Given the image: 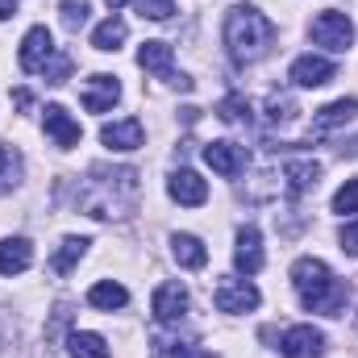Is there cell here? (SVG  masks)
Returning <instances> with one entry per match:
<instances>
[{
  "label": "cell",
  "mask_w": 358,
  "mask_h": 358,
  "mask_svg": "<svg viewBox=\"0 0 358 358\" xmlns=\"http://www.w3.org/2000/svg\"><path fill=\"white\" fill-rule=\"evenodd\" d=\"M292 287H296L300 304L308 313H321V317H342L350 304V287L342 279H334V271L321 259H296L292 263Z\"/></svg>",
  "instance_id": "2"
},
{
  "label": "cell",
  "mask_w": 358,
  "mask_h": 358,
  "mask_svg": "<svg viewBox=\"0 0 358 358\" xmlns=\"http://www.w3.org/2000/svg\"><path fill=\"white\" fill-rule=\"evenodd\" d=\"M13 100H17V108H29V104H34V96H29L25 88H17V92H13Z\"/></svg>",
  "instance_id": "35"
},
{
  "label": "cell",
  "mask_w": 358,
  "mask_h": 358,
  "mask_svg": "<svg viewBox=\"0 0 358 358\" xmlns=\"http://www.w3.org/2000/svg\"><path fill=\"white\" fill-rule=\"evenodd\" d=\"M142 183L134 167H92L88 176L76 183V208L96 221H121L138 208Z\"/></svg>",
  "instance_id": "1"
},
{
  "label": "cell",
  "mask_w": 358,
  "mask_h": 358,
  "mask_svg": "<svg viewBox=\"0 0 358 358\" xmlns=\"http://www.w3.org/2000/svg\"><path fill=\"white\" fill-rule=\"evenodd\" d=\"M138 67L150 71V76H159V80H167V84L179 88V92L196 88V80H187L183 71H176V50H171L167 42H142V50H138Z\"/></svg>",
  "instance_id": "4"
},
{
  "label": "cell",
  "mask_w": 358,
  "mask_h": 358,
  "mask_svg": "<svg viewBox=\"0 0 358 358\" xmlns=\"http://www.w3.org/2000/svg\"><path fill=\"white\" fill-rule=\"evenodd\" d=\"M13 13H17V0H0V21L13 17Z\"/></svg>",
  "instance_id": "36"
},
{
  "label": "cell",
  "mask_w": 358,
  "mask_h": 358,
  "mask_svg": "<svg viewBox=\"0 0 358 358\" xmlns=\"http://www.w3.org/2000/svg\"><path fill=\"white\" fill-rule=\"evenodd\" d=\"M167 192H171V200H176V204H187V208H196V204H204V200H208V183L196 176V171H187V167L171 171Z\"/></svg>",
  "instance_id": "14"
},
{
  "label": "cell",
  "mask_w": 358,
  "mask_h": 358,
  "mask_svg": "<svg viewBox=\"0 0 358 358\" xmlns=\"http://www.w3.org/2000/svg\"><path fill=\"white\" fill-rule=\"evenodd\" d=\"M55 55H59V50H55L50 29H46V25H34V29L21 38V55H17V59H21V71L34 76V71H46V63H50Z\"/></svg>",
  "instance_id": "9"
},
{
  "label": "cell",
  "mask_w": 358,
  "mask_h": 358,
  "mask_svg": "<svg viewBox=\"0 0 358 358\" xmlns=\"http://www.w3.org/2000/svg\"><path fill=\"white\" fill-rule=\"evenodd\" d=\"M171 255H176L179 267H187V271H200L204 263H208L204 242H200V238H192V234H176V238H171Z\"/></svg>",
  "instance_id": "20"
},
{
  "label": "cell",
  "mask_w": 358,
  "mask_h": 358,
  "mask_svg": "<svg viewBox=\"0 0 358 358\" xmlns=\"http://www.w3.org/2000/svg\"><path fill=\"white\" fill-rule=\"evenodd\" d=\"M225 46H229L234 63H242V67L267 59L271 46H275V25H271V17H263L255 4H234V8L225 13Z\"/></svg>",
  "instance_id": "3"
},
{
  "label": "cell",
  "mask_w": 358,
  "mask_h": 358,
  "mask_svg": "<svg viewBox=\"0 0 358 358\" xmlns=\"http://www.w3.org/2000/svg\"><path fill=\"white\" fill-rule=\"evenodd\" d=\"M334 76H338V67L329 59H321V55H300L292 63V84L296 88H325Z\"/></svg>",
  "instance_id": "12"
},
{
  "label": "cell",
  "mask_w": 358,
  "mask_h": 358,
  "mask_svg": "<svg viewBox=\"0 0 358 358\" xmlns=\"http://www.w3.org/2000/svg\"><path fill=\"white\" fill-rule=\"evenodd\" d=\"M338 242H342V250H346V255H358V221H350V225H342Z\"/></svg>",
  "instance_id": "33"
},
{
  "label": "cell",
  "mask_w": 358,
  "mask_h": 358,
  "mask_svg": "<svg viewBox=\"0 0 358 358\" xmlns=\"http://www.w3.org/2000/svg\"><path fill=\"white\" fill-rule=\"evenodd\" d=\"M121 4H129V0H108V8H121Z\"/></svg>",
  "instance_id": "37"
},
{
  "label": "cell",
  "mask_w": 358,
  "mask_h": 358,
  "mask_svg": "<svg viewBox=\"0 0 358 358\" xmlns=\"http://www.w3.org/2000/svg\"><path fill=\"white\" fill-rule=\"evenodd\" d=\"M134 4H138V13L150 17V21H167V17L176 13V0H134Z\"/></svg>",
  "instance_id": "29"
},
{
  "label": "cell",
  "mask_w": 358,
  "mask_h": 358,
  "mask_svg": "<svg viewBox=\"0 0 358 358\" xmlns=\"http://www.w3.org/2000/svg\"><path fill=\"white\" fill-rule=\"evenodd\" d=\"M279 192L287 196V200H296V196H304V192H313L317 187V179H321V163L317 159H287L279 171Z\"/></svg>",
  "instance_id": "7"
},
{
  "label": "cell",
  "mask_w": 358,
  "mask_h": 358,
  "mask_svg": "<svg viewBox=\"0 0 358 358\" xmlns=\"http://www.w3.org/2000/svg\"><path fill=\"white\" fill-rule=\"evenodd\" d=\"M71 321V304L63 300L59 308H55V317H50V325H46V342H59V334H63V325Z\"/></svg>",
  "instance_id": "32"
},
{
  "label": "cell",
  "mask_w": 358,
  "mask_h": 358,
  "mask_svg": "<svg viewBox=\"0 0 358 358\" xmlns=\"http://www.w3.org/2000/svg\"><path fill=\"white\" fill-rule=\"evenodd\" d=\"M296 113H300V108H296V100H292L287 92H271L267 96V121L271 125H292Z\"/></svg>",
  "instance_id": "27"
},
{
  "label": "cell",
  "mask_w": 358,
  "mask_h": 358,
  "mask_svg": "<svg viewBox=\"0 0 358 358\" xmlns=\"http://www.w3.org/2000/svg\"><path fill=\"white\" fill-rule=\"evenodd\" d=\"M283 358H321L325 355V334L313 329V325H292L279 342Z\"/></svg>",
  "instance_id": "11"
},
{
  "label": "cell",
  "mask_w": 358,
  "mask_h": 358,
  "mask_svg": "<svg viewBox=\"0 0 358 358\" xmlns=\"http://www.w3.org/2000/svg\"><path fill=\"white\" fill-rule=\"evenodd\" d=\"M150 313H155V321L159 325H179L183 317H187V287L183 283H159L155 287V300H150Z\"/></svg>",
  "instance_id": "8"
},
{
  "label": "cell",
  "mask_w": 358,
  "mask_h": 358,
  "mask_svg": "<svg viewBox=\"0 0 358 358\" xmlns=\"http://www.w3.org/2000/svg\"><path fill=\"white\" fill-rule=\"evenodd\" d=\"M100 142L108 146V150H138L142 146V121L138 117H125V121H108L104 129H100Z\"/></svg>",
  "instance_id": "16"
},
{
  "label": "cell",
  "mask_w": 358,
  "mask_h": 358,
  "mask_svg": "<svg viewBox=\"0 0 358 358\" xmlns=\"http://www.w3.org/2000/svg\"><path fill=\"white\" fill-rule=\"evenodd\" d=\"M88 246H92L88 238H63L59 255L50 259V275H59V279H63V275H71V267H76V263L88 255Z\"/></svg>",
  "instance_id": "22"
},
{
  "label": "cell",
  "mask_w": 358,
  "mask_h": 358,
  "mask_svg": "<svg viewBox=\"0 0 358 358\" xmlns=\"http://www.w3.org/2000/svg\"><path fill=\"white\" fill-rule=\"evenodd\" d=\"M84 21H88V0H63V25L80 29Z\"/></svg>",
  "instance_id": "31"
},
{
  "label": "cell",
  "mask_w": 358,
  "mask_h": 358,
  "mask_svg": "<svg viewBox=\"0 0 358 358\" xmlns=\"http://www.w3.org/2000/svg\"><path fill=\"white\" fill-rule=\"evenodd\" d=\"M176 358H213V355H208V350H200L196 342H187V346H183V350H179Z\"/></svg>",
  "instance_id": "34"
},
{
  "label": "cell",
  "mask_w": 358,
  "mask_h": 358,
  "mask_svg": "<svg viewBox=\"0 0 358 358\" xmlns=\"http://www.w3.org/2000/svg\"><path fill=\"white\" fill-rule=\"evenodd\" d=\"M259 287L250 283V279H234V275H225L217 287H213V304H217V313H250V308H259Z\"/></svg>",
  "instance_id": "6"
},
{
  "label": "cell",
  "mask_w": 358,
  "mask_h": 358,
  "mask_svg": "<svg viewBox=\"0 0 358 358\" xmlns=\"http://www.w3.org/2000/svg\"><path fill=\"white\" fill-rule=\"evenodd\" d=\"M204 163H208L217 176L234 179V176L246 171L250 155H246V146H238V142H208V146H204Z\"/></svg>",
  "instance_id": "10"
},
{
  "label": "cell",
  "mask_w": 358,
  "mask_h": 358,
  "mask_svg": "<svg viewBox=\"0 0 358 358\" xmlns=\"http://www.w3.org/2000/svg\"><path fill=\"white\" fill-rule=\"evenodd\" d=\"M67 350H71V358H108V342H104L100 334L76 329V334L67 338Z\"/></svg>",
  "instance_id": "25"
},
{
  "label": "cell",
  "mask_w": 358,
  "mask_h": 358,
  "mask_svg": "<svg viewBox=\"0 0 358 358\" xmlns=\"http://www.w3.org/2000/svg\"><path fill=\"white\" fill-rule=\"evenodd\" d=\"M42 121H46V134L55 138V146H63V150L80 146V121H71V113L63 104H46Z\"/></svg>",
  "instance_id": "15"
},
{
  "label": "cell",
  "mask_w": 358,
  "mask_h": 358,
  "mask_svg": "<svg viewBox=\"0 0 358 358\" xmlns=\"http://www.w3.org/2000/svg\"><path fill=\"white\" fill-rule=\"evenodd\" d=\"M29 263H34L29 238H4L0 242V275H21V271H29Z\"/></svg>",
  "instance_id": "19"
},
{
  "label": "cell",
  "mask_w": 358,
  "mask_h": 358,
  "mask_svg": "<svg viewBox=\"0 0 358 358\" xmlns=\"http://www.w3.org/2000/svg\"><path fill=\"white\" fill-rule=\"evenodd\" d=\"M125 38H129V25H125L121 17H108V21H100V25L92 29V46L104 50V55H108V50H121Z\"/></svg>",
  "instance_id": "21"
},
{
  "label": "cell",
  "mask_w": 358,
  "mask_h": 358,
  "mask_svg": "<svg viewBox=\"0 0 358 358\" xmlns=\"http://www.w3.org/2000/svg\"><path fill=\"white\" fill-rule=\"evenodd\" d=\"M25 176V163H21V150L17 146H8V142H0V196L4 192H13L17 183Z\"/></svg>",
  "instance_id": "23"
},
{
  "label": "cell",
  "mask_w": 358,
  "mask_h": 358,
  "mask_svg": "<svg viewBox=\"0 0 358 358\" xmlns=\"http://www.w3.org/2000/svg\"><path fill=\"white\" fill-rule=\"evenodd\" d=\"M117 100H121L117 76H92L88 84H84V108H88V113H108Z\"/></svg>",
  "instance_id": "17"
},
{
  "label": "cell",
  "mask_w": 358,
  "mask_h": 358,
  "mask_svg": "<svg viewBox=\"0 0 358 358\" xmlns=\"http://www.w3.org/2000/svg\"><path fill=\"white\" fill-rule=\"evenodd\" d=\"M234 263L242 275H259L263 271V238H259V229L255 225H242L238 229V246H234Z\"/></svg>",
  "instance_id": "13"
},
{
  "label": "cell",
  "mask_w": 358,
  "mask_h": 358,
  "mask_svg": "<svg viewBox=\"0 0 358 358\" xmlns=\"http://www.w3.org/2000/svg\"><path fill=\"white\" fill-rule=\"evenodd\" d=\"M308 34H313V42H317V46H325V50H334V55H346V50H350V42H355V25H350V17H346V13H338V8L317 13Z\"/></svg>",
  "instance_id": "5"
},
{
  "label": "cell",
  "mask_w": 358,
  "mask_h": 358,
  "mask_svg": "<svg viewBox=\"0 0 358 358\" xmlns=\"http://www.w3.org/2000/svg\"><path fill=\"white\" fill-rule=\"evenodd\" d=\"M88 304H92V308H104V313H113V308H125V304H129V292H125L121 283L104 279V283H96V287L88 292Z\"/></svg>",
  "instance_id": "24"
},
{
  "label": "cell",
  "mask_w": 358,
  "mask_h": 358,
  "mask_svg": "<svg viewBox=\"0 0 358 358\" xmlns=\"http://www.w3.org/2000/svg\"><path fill=\"white\" fill-rule=\"evenodd\" d=\"M217 117H221L225 125H250V100H246L242 92H229V96L217 104Z\"/></svg>",
  "instance_id": "26"
},
{
  "label": "cell",
  "mask_w": 358,
  "mask_h": 358,
  "mask_svg": "<svg viewBox=\"0 0 358 358\" xmlns=\"http://www.w3.org/2000/svg\"><path fill=\"white\" fill-rule=\"evenodd\" d=\"M42 76H46V84H67V76H71V55H55Z\"/></svg>",
  "instance_id": "30"
},
{
  "label": "cell",
  "mask_w": 358,
  "mask_h": 358,
  "mask_svg": "<svg viewBox=\"0 0 358 358\" xmlns=\"http://www.w3.org/2000/svg\"><path fill=\"white\" fill-rule=\"evenodd\" d=\"M358 117V100L355 96H342V100H334V104H325L317 117H313V129L308 134H329V129H338V125H346V121H355Z\"/></svg>",
  "instance_id": "18"
},
{
  "label": "cell",
  "mask_w": 358,
  "mask_h": 358,
  "mask_svg": "<svg viewBox=\"0 0 358 358\" xmlns=\"http://www.w3.org/2000/svg\"><path fill=\"white\" fill-rule=\"evenodd\" d=\"M334 213H358V179H346L338 192H334Z\"/></svg>",
  "instance_id": "28"
}]
</instances>
